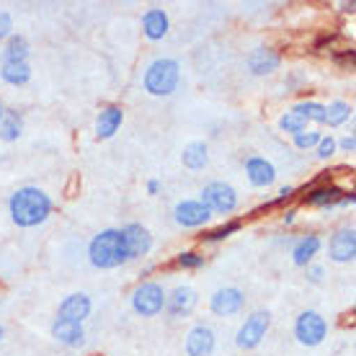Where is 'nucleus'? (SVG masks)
Wrapping results in <instances>:
<instances>
[{
    "mask_svg": "<svg viewBox=\"0 0 356 356\" xmlns=\"http://www.w3.org/2000/svg\"><path fill=\"white\" fill-rule=\"evenodd\" d=\"M354 202H356L354 191H346V194H343V199H341V204H343V207H351Z\"/></svg>",
    "mask_w": 356,
    "mask_h": 356,
    "instance_id": "obj_39",
    "label": "nucleus"
},
{
    "mask_svg": "<svg viewBox=\"0 0 356 356\" xmlns=\"http://www.w3.org/2000/svg\"><path fill=\"white\" fill-rule=\"evenodd\" d=\"M289 111L300 114L307 124H310V122H315V124H323V122H325V106L318 104V101H300V104H294Z\"/></svg>",
    "mask_w": 356,
    "mask_h": 356,
    "instance_id": "obj_26",
    "label": "nucleus"
},
{
    "mask_svg": "<svg viewBox=\"0 0 356 356\" xmlns=\"http://www.w3.org/2000/svg\"><path fill=\"white\" fill-rule=\"evenodd\" d=\"M90 264L96 268H116L127 264V243L122 230H101L88 245Z\"/></svg>",
    "mask_w": 356,
    "mask_h": 356,
    "instance_id": "obj_2",
    "label": "nucleus"
},
{
    "mask_svg": "<svg viewBox=\"0 0 356 356\" xmlns=\"http://www.w3.org/2000/svg\"><path fill=\"white\" fill-rule=\"evenodd\" d=\"M245 63H248V70L253 72V75L264 78V75H271L274 70H279L282 54L276 52V49H271V47H256V49L248 54Z\"/></svg>",
    "mask_w": 356,
    "mask_h": 356,
    "instance_id": "obj_12",
    "label": "nucleus"
},
{
    "mask_svg": "<svg viewBox=\"0 0 356 356\" xmlns=\"http://www.w3.org/2000/svg\"><path fill=\"white\" fill-rule=\"evenodd\" d=\"M184 348H186L188 356H212V351H214L212 328H207V325H194V328L188 330Z\"/></svg>",
    "mask_w": 356,
    "mask_h": 356,
    "instance_id": "obj_17",
    "label": "nucleus"
},
{
    "mask_svg": "<svg viewBox=\"0 0 356 356\" xmlns=\"http://www.w3.org/2000/svg\"><path fill=\"white\" fill-rule=\"evenodd\" d=\"M241 227H243L241 220H227V222H222L220 227H214V230H207L204 235H202V241H204V243H220V241H225V238L235 235V232L241 230Z\"/></svg>",
    "mask_w": 356,
    "mask_h": 356,
    "instance_id": "obj_27",
    "label": "nucleus"
},
{
    "mask_svg": "<svg viewBox=\"0 0 356 356\" xmlns=\"http://www.w3.org/2000/svg\"><path fill=\"white\" fill-rule=\"evenodd\" d=\"M158 191H161V181H158V178H150V181H147V194H158Z\"/></svg>",
    "mask_w": 356,
    "mask_h": 356,
    "instance_id": "obj_38",
    "label": "nucleus"
},
{
    "mask_svg": "<svg viewBox=\"0 0 356 356\" xmlns=\"http://www.w3.org/2000/svg\"><path fill=\"white\" fill-rule=\"evenodd\" d=\"M165 307V292L155 282H143L132 292V310L143 318H155Z\"/></svg>",
    "mask_w": 356,
    "mask_h": 356,
    "instance_id": "obj_6",
    "label": "nucleus"
},
{
    "mask_svg": "<svg viewBox=\"0 0 356 356\" xmlns=\"http://www.w3.org/2000/svg\"><path fill=\"white\" fill-rule=\"evenodd\" d=\"M52 336L63 346H70V348H81L86 343V333H83V325L78 323H70V321H63V318H57L52 323Z\"/></svg>",
    "mask_w": 356,
    "mask_h": 356,
    "instance_id": "obj_19",
    "label": "nucleus"
},
{
    "mask_svg": "<svg viewBox=\"0 0 356 356\" xmlns=\"http://www.w3.org/2000/svg\"><path fill=\"white\" fill-rule=\"evenodd\" d=\"M168 29H170L168 13L163 8H147L143 13V31L150 42H161L163 36L168 34Z\"/></svg>",
    "mask_w": 356,
    "mask_h": 356,
    "instance_id": "obj_18",
    "label": "nucleus"
},
{
    "mask_svg": "<svg viewBox=\"0 0 356 356\" xmlns=\"http://www.w3.org/2000/svg\"><path fill=\"white\" fill-rule=\"evenodd\" d=\"M124 122V108L116 106V104H108L98 111L96 116V137L98 140H108L119 132V127Z\"/></svg>",
    "mask_w": 356,
    "mask_h": 356,
    "instance_id": "obj_15",
    "label": "nucleus"
},
{
    "mask_svg": "<svg viewBox=\"0 0 356 356\" xmlns=\"http://www.w3.org/2000/svg\"><path fill=\"white\" fill-rule=\"evenodd\" d=\"M343 188L336 184H312L310 188H305V204L312 207H336L343 199Z\"/></svg>",
    "mask_w": 356,
    "mask_h": 356,
    "instance_id": "obj_14",
    "label": "nucleus"
},
{
    "mask_svg": "<svg viewBox=\"0 0 356 356\" xmlns=\"http://www.w3.org/2000/svg\"><path fill=\"white\" fill-rule=\"evenodd\" d=\"M0 78L8 86H24L31 81V67H29V63H3Z\"/></svg>",
    "mask_w": 356,
    "mask_h": 356,
    "instance_id": "obj_23",
    "label": "nucleus"
},
{
    "mask_svg": "<svg viewBox=\"0 0 356 356\" xmlns=\"http://www.w3.org/2000/svg\"><path fill=\"white\" fill-rule=\"evenodd\" d=\"M294 336L302 346H321L325 336H328V323H325L321 312L305 310L294 321Z\"/></svg>",
    "mask_w": 356,
    "mask_h": 356,
    "instance_id": "obj_4",
    "label": "nucleus"
},
{
    "mask_svg": "<svg viewBox=\"0 0 356 356\" xmlns=\"http://www.w3.org/2000/svg\"><path fill=\"white\" fill-rule=\"evenodd\" d=\"M3 63H29V42L24 36H10L3 49Z\"/></svg>",
    "mask_w": 356,
    "mask_h": 356,
    "instance_id": "obj_25",
    "label": "nucleus"
},
{
    "mask_svg": "<svg viewBox=\"0 0 356 356\" xmlns=\"http://www.w3.org/2000/svg\"><path fill=\"white\" fill-rule=\"evenodd\" d=\"M90 310H93V305H90L88 294L75 292V294H67L63 302H60V312H57V318L83 325V321L90 315Z\"/></svg>",
    "mask_w": 356,
    "mask_h": 356,
    "instance_id": "obj_10",
    "label": "nucleus"
},
{
    "mask_svg": "<svg viewBox=\"0 0 356 356\" xmlns=\"http://www.w3.org/2000/svg\"><path fill=\"white\" fill-rule=\"evenodd\" d=\"M0 341H3V325H0Z\"/></svg>",
    "mask_w": 356,
    "mask_h": 356,
    "instance_id": "obj_42",
    "label": "nucleus"
},
{
    "mask_svg": "<svg viewBox=\"0 0 356 356\" xmlns=\"http://www.w3.org/2000/svg\"><path fill=\"white\" fill-rule=\"evenodd\" d=\"M307 279H310L312 284H321L323 279H325V268L318 266V264H310L307 266Z\"/></svg>",
    "mask_w": 356,
    "mask_h": 356,
    "instance_id": "obj_35",
    "label": "nucleus"
},
{
    "mask_svg": "<svg viewBox=\"0 0 356 356\" xmlns=\"http://www.w3.org/2000/svg\"><path fill=\"white\" fill-rule=\"evenodd\" d=\"M196 305V292L191 286H176L170 297H165V307L173 318H181V315H188Z\"/></svg>",
    "mask_w": 356,
    "mask_h": 356,
    "instance_id": "obj_21",
    "label": "nucleus"
},
{
    "mask_svg": "<svg viewBox=\"0 0 356 356\" xmlns=\"http://www.w3.org/2000/svg\"><path fill=\"white\" fill-rule=\"evenodd\" d=\"M176 266L178 268H202L204 266V256H199L194 250H184L176 256Z\"/></svg>",
    "mask_w": 356,
    "mask_h": 356,
    "instance_id": "obj_31",
    "label": "nucleus"
},
{
    "mask_svg": "<svg viewBox=\"0 0 356 356\" xmlns=\"http://www.w3.org/2000/svg\"><path fill=\"white\" fill-rule=\"evenodd\" d=\"M199 202H202L212 214H230V212H235V207H238V194H235V188H232L230 184L214 181V184H207V186L202 188Z\"/></svg>",
    "mask_w": 356,
    "mask_h": 356,
    "instance_id": "obj_5",
    "label": "nucleus"
},
{
    "mask_svg": "<svg viewBox=\"0 0 356 356\" xmlns=\"http://www.w3.org/2000/svg\"><path fill=\"white\" fill-rule=\"evenodd\" d=\"M245 176H248V181L256 188H268L276 181V168L266 161V158L253 155V158L245 161Z\"/></svg>",
    "mask_w": 356,
    "mask_h": 356,
    "instance_id": "obj_16",
    "label": "nucleus"
},
{
    "mask_svg": "<svg viewBox=\"0 0 356 356\" xmlns=\"http://www.w3.org/2000/svg\"><path fill=\"white\" fill-rule=\"evenodd\" d=\"M13 36V18L8 10H0V42Z\"/></svg>",
    "mask_w": 356,
    "mask_h": 356,
    "instance_id": "obj_33",
    "label": "nucleus"
},
{
    "mask_svg": "<svg viewBox=\"0 0 356 356\" xmlns=\"http://www.w3.org/2000/svg\"><path fill=\"white\" fill-rule=\"evenodd\" d=\"M3 116H6V108H3V104H0V122H3Z\"/></svg>",
    "mask_w": 356,
    "mask_h": 356,
    "instance_id": "obj_41",
    "label": "nucleus"
},
{
    "mask_svg": "<svg viewBox=\"0 0 356 356\" xmlns=\"http://www.w3.org/2000/svg\"><path fill=\"white\" fill-rule=\"evenodd\" d=\"M8 212H10V220L18 227H36V225L49 220V214H52V199L39 186H24L10 196Z\"/></svg>",
    "mask_w": 356,
    "mask_h": 356,
    "instance_id": "obj_1",
    "label": "nucleus"
},
{
    "mask_svg": "<svg viewBox=\"0 0 356 356\" xmlns=\"http://www.w3.org/2000/svg\"><path fill=\"white\" fill-rule=\"evenodd\" d=\"M351 116H354V108H351V104H346V101H333V104H328V106H325V122H323V124L341 127V124H346Z\"/></svg>",
    "mask_w": 356,
    "mask_h": 356,
    "instance_id": "obj_24",
    "label": "nucleus"
},
{
    "mask_svg": "<svg viewBox=\"0 0 356 356\" xmlns=\"http://www.w3.org/2000/svg\"><path fill=\"white\" fill-rule=\"evenodd\" d=\"M323 248V241L315 235V232H307V235H302L300 241L294 243L292 248V261L297 264V266H310L312 259L321 253Z\"/></svg>",
    "mask_w": 356,
    "mask_h": 356,
    "instance_id": "obj_20",
    "label": "nucleus"
},
{
    "mask_svg": "<svg viewBox=\"0 0 356 356\" xmlns=\"http://www.w3.org/2000/svg\"><path fill=\"white\" fill-rule=\"evenodd\" d=\"M181 163L186 165L188 170H202L209 163V150H207L204 143H188L181 152Z\"/></svg>",
    "mask_w": 356,
    "mask_h": 356,
    "instance_id": "obj_22",
    "label": "nucleus"
},
{
    "mask_svg": "<svg viewBox=\"0 0 356 356\" xmlns=\"http://www.w3.org/2000/svg\"><path fill=\"white\" fill-rule=\"evenodd\" d=\"M328 253L336 264H351L356 259V230L354 227H341L333 232L328 243Z\"/></svg>",
    "mask_w": 356,
    "mask_h": 356,
    "instance_id": "obj_8",
    "label": "nucleus"
},
{
    "mask_svg": "<svg viewBox=\"0 0 356 356\" xmlns=\"http://www.w3.org/2000/svg\"><path fill=\"white\" fill-rule=\"evenodd\" d=\"M339 147L343 152H354L356 150V140H354V134H346V137H343V140H341L339 143Z\"/></svg>",
    "mask_w": 356,
    "mask_h": 356,
    "instance_id": "obj_37",
    "label": "nucleus"
},
{
    "mask_svg": "<svg viewBox=\"0 0 356 356\" xmlns=\"http://www.w3.org/2000/svg\"><path fill=\"white\" fill-rule=\"evenodd\" d=\"M178 81H181V65L176 60L163 57V60L150 63V67L145 70L143 86L150 96L163 98V96H170L178 88Z\"/></svg>",
    "mask_w": 356,
    "mask_h": 356,
    "instance_id": "obj_3",
    "label": "nucleus"
},
{
    "mask_svg": "<svg viewBox=\"0 0 356 356\" xmlns=\"http://www.w3.org/2000/svg\"><path fill=\"white\" fill-rule=\"evenodd\" d=\"M294 214H297L294 209H286V212H284V225H292L294 222Z\"/></svg>",
    "mask_w": 356,
    "mask_h": 356,
    "instance_id": "obj_40",
    "label": "nucleus"
},
{
    "mask_svg": "<svg viewBox=\"0 0 356 356\" xmlns=\"http://www.w3.org/2000/svg\"><path fill=\"white\" fill-rule=\"evenodd\" d=\"M321 137L323 134L318 132V129H310V127H307V129H302L300 134H294V147H297V150H310V147H315V145L321 143Z\"/></svg>",
    "mask_w": 356,
    "mask_h": 356,
    "instance_id": "obj_30",
    "label": "nucleus"
},
{
    "mask_svg": "<svg viewBox=\"0 0 356 356\" xmlns=\"http://www.w3.org/2000/svg\"><path fill=\"white\" fill-rule=\"evenodd\" d=\"M333 60L343 67H354V49H341V52L333 54Z\"/></svg>",
    "mask_w": 356,
    "mask_h": 356,
    "instance_id": "obj_34",
    "label": "nucleus"
},
{
    "mask_svg": "<svg viewBox=\"0 0 356 356\" xmlns=\"http://www.w3.org/2000/svg\"><path fill=\"white\" fill-rule=\"evenodd\" d=\"M315 147H318V158H321V161H330V158L339 152V140L328 134V137H321V143L315 145Z\"/></svg>",
    "mask_w": 356,
    "mask_h": 356,
    "instance_id": "obj_32",
    "label": "nucleus"
},
{
    "mask_svg": "<svg viewBox=\"0 0 356 356\" xmlns=\"http://www.w3.org/2000/svg\"><path fill=\"white\" fill-rule=\"evenodd\" d=\"M122 235H124V243H127V256H129V261L132 259H143V256H147L152 248V238L150 232L145 230L143 225H127L124 230H122Z\"/></svg>",
    "mask_w": 356,
    "mask_h": 356,
    "instance_id": "obj_11",
    "label": "nucleus"
},
{
    "mask_svg": "<svg viewBox=\"0 0 356 356\" xmlns=\"http://www.w3.org/2000/svg\"><path fill=\"white\" fill-rule=\"evenodd\" d=\"M173 217H176V222L181 225V227H202V225L209 222L212 212H209L199 199H184V202L176 204Z\"/></svg>",
    "mask_w": 356,
    "mask_h": 356,
    "instance_id": "obj_9",
    "label": "nucleus"
},
{
    "mask_svg": "<svg viewBox=\"0 0 356 356\" xmlns=\"http://www.w3.org/2000/svg\"><path fill=\"white\" fill-rule=\"evenodd\" d=\"M294 196V186H284L282 191H279V196H276L274 202H271V207H282V204H286L289 199Z\"/></svg>",
    "mask_w": 356,
    "mask_h": 356,
    "instance_id": "obj_36",
    "label": "nucleus"
},
{
    "mask_svg": "<svg viewBox=\"0 0 356 356\" xmlns=\"http://www.w3.org/2000/svg\"><path fill=\"white\" fill-rule=\"evenodd\" d=\"M268 328H271V315H268L266 310H259L253 312L250 318H245V323L241 325V330H238V336H235V343L241 348H256L261 343V341L266 339Z\"/></svg>",
    "mask_w": 356,
    "mask_h": 356,
    "instance_id": "obj_7",
    "label": "nucleus"
},
{
    "mask_svg": "<svg viewBox=\"0 0 356 356\" xmlns=\"http://www.w3.org/2000/svg\"><path fill=\"white\" fill-rule=\"evenodd\" d=\"M243 302H245V297H243V292L238 289V286H225V289H220V292H214L209 307H212L214 315L227 318V315L241 312Z\"/></svg>",
    "mask_w": 356,
    "mask_h": 356,
    "instance_id": "obj_13",
    "label": "nucleus"
},
{
    "mask_svg": "<svg viewBox=\"0 0 356 356\" xmlns=\"http://www.w3.org/2000/svg\"><path fill=\"white\" fill-rule=\"evenodd\" d=\"M18 137H21V116L6 114L0 122V140L3 143H16Z\"/></svg>",
    "mask_w": 356,
    "mask_h": 356,
    "instance_id": "obj_28",
    "label": "nucleus"
},
{
    "mask_svg": "<svg viewBox=\"0 0 356 356\" xmlns=\"http://www.w3.org/2000/svg\"><path fill=\"white\" fill-rule=\"evenodd\" d=\"M279 129L286 134H300L302 129H307V122H305L300 114H294V111H286V114H282V119H279Z\"/></svg>",
    "mask_w": 356,
    "mask_h": 356,
    "instance_id": "obj_29",
    "label": "nucleus"
}]
</instances>
